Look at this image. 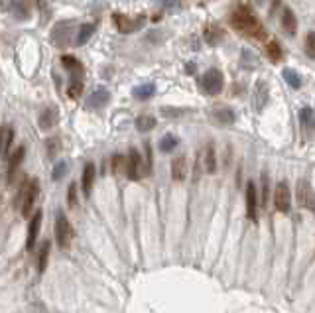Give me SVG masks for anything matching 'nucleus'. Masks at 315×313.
Segmentation results:
<instances>
[{"mask_svg":"<svg viewBox=\"0 0 315 313\" xmlns=\"http://www.w3.org/2000/svg\"><path fill=\"white\" fill-rule=\"evenodd\" d=\"M230 26L239 34H242V36H248V38H254V39L266 38L264 26L260 24V20L256 18V14L252 12V8L246 6V4H239L235 8V12L230 16Z\"/></svg>","mask_w":315,"mask_h":313,"instance_id":"1","label":"nucleus"},{"mask_svg":"<svg viewBox=\"0 0 315 313\" xmlns=\"http://www.w3.org/2000/svg\"><path fill=\"white\" fill-rule=\"evenodd\" d=\"M38 191H39V181L38 179H28L24 185L20 187V193L16 197V207L22 217H30L34 211V203L38 199Z\"/></svg>","mask_w":315,"mask_h":313,"instance_id":"2","label":"nucleus"},{"mask_svg":"<svg viewBox=\"0 0 315 313\" xmlns=\"http://www.w3.org/2000/svg\"><path fill=\"white\" fill-rule=\"evenodd\" d=\"M146 174H148V170H146V163L142 160L140 152L136 148H130L128 156H126V177L130 181H138Z\"/></svg>","mask_w":315,"mask_h":313,"instance_id":"3","label":"nucleus"},{"mask_svg":"<svg viewBox=\"0 0 315 313\" xmlns=\"http://www.w3.org/2000/svg\"><path fill=\"white\" fill-rule=\"evenodd\" d=\"M199 85L205 91V95L215 97V95H219L223 91V87H225V77H223V73L219 69H209V71L203 73Z\"/></svg>","mask_w":315,"mask_h":313,"instance_id":"4","label":"nucleus"},{"mask_svg":"<svg viewBox=\"0 0 315 313\" xmlns=\"http://www.w3.org/2000/svg\"><path fill=\"white\" fill-rule=\"evenodd\" d=\"M71 238H73V228L69 225L67 217L63 213H57V217H55V240H57V246L61 251H67L69 244H71Z\"/></svg>","mask_w":315,"mask_h":313,"instance_id":"5","label":"nucleus"},{"mask_svg":"<svg viewBox=\"0 0 315 313\" xmlns=\"http://www.w3.org/2000/svg\"><path fill=\"white\" fill-rule=\"evenodd\" d=\"M274 207L280 213H290L291 209V191L286 181H280L274 191Z\"/></svg>","mask_w":315,"mask_h":313,"instance_id":"6","label":"nucleus"},{"mask_svg":"<svg viewBox=\"0 0 315 313\" xmlns=\"http://www.w3.org/2000/svg\"><path fill=\"white\" fill-rule=\"evenodd\" d=\"M244 201H246V217L250 219L252 223H258V191H256V185L248 181L246 183V193H244Z\"/></svg>","mask_w":315,"mask_h":313,"instance_id":"7","label":"nucleus"},{"mask_svg":"<svg viewBox=\"0 0 315 313\" xmlns=\"http://www.w3.org/2000/svg\"><path fill=\"white\" fill-rule=\"evenodd\" d=\"M113 22H114L116 30H118L120 34H130V32L138 30L140 26L144 24V16H140L138 20H130V18H128L126 14L114 12V14H113Z\"/></svg>","mask_w":315,"mask_h":313,"instance_id":"8","label":"nucleus"},{"mask_svg":"<svg viewBox=\"0 0 315 313\" xmlns=\"http://www.w3.org/2000/svg\"><path fill=\"white\" fill-rule=\"evenodd\" d=\"M41 219L44 213L36 211V215L30 219V225H28V237H26V251H34L36 246V238L39 235V228H41Z\"/></svg>","mask_w":315,"mask_h":313,"instance_id":"9","label":"nucleus"},{"mask_svg":"<svg viewBox=\"0 0 315 313\" xmlns=\"http://www.w3.org/2000/svg\"><path fill=\"white\" fill-rule=\"evenodd\" d=\"M71 22H57L55 28L51 30V41L57 48H65L69 44V36H71Z\"/></svg>","mask_w":315,"mask_h":313,"instance_id":"10","label":"nucleus"},{"mask_svg":"<svg viewBox=\"0 0 315 313\" xmlns=\"http://www.w3.org/2000/svg\"><path fill=\"white\" fill-rule=\"evenodd\" d=\"M109 100H111V93H109V89L99 87L89 95L87 107L89 109H93V111H99V109H104V107L109 105Z\"/></svg>","mask_w":315,"mask_h":313,"instance_id":"11","label":"nucleus"},{"mask_svg":"<svg viewBox=\"0 0 315 313\" xmlns=\"http://www.w3.org/2000/svg\"><path fill=\"white\" fill-rule=\"evenodd\" d=\"M197 162L203 163V170H205L207 174H213L215 170H217V154H215V146L211 142L205 144V148H203L201 154H199Z\"/></svg>","mask_w":315,"mask_h":313,"instance_id":"12","label":"nucleus"},{"mask_svg":"<svg viewBox=\"0 0 315 313\" xmlns=\"http://www.w3.org/2000/svg\"><path fill=\"white\" fill-rule=\"evenodd\" d=\"M2 10L10 12L16 20H28L30 18V10L26 8V4L20 2V0H2Z\"/></svg>","mask_w":315,"mask_h":313,"instance_id":"13","label":"nucleus"},{"mask_svg":"<svg viewBox=\"0 0 315 313\" xmlns=\"http://www.w3.org/2000/svg\"><path fill=\"white\" fill-rule=\"evenodd\" d=\"M59 120V113H57V107H46L41 113H39L38 124L41 130H50L53 126L57 124Z\"/></svg>","mask_w":315,"mask_h":313,"instance_id":"14","label":"nucleus"},{"mask_svg":"<svg viewBox=\"0 0 315 313\" xmlns=\"http://www.w3.org/2000/svg\"><path fill=\"white\" fill-rule=\"evenodd\" d=\"M95 177H97V168L95 163L89 162L83 168V176H81V187H83V195L89 197L91 191H93V183H95Z\"/></svg>","mask_w":315,"mask_h":313,"instance_id":"15","label":"nucleus"},{"mask_svg":"<svg viewBox=\"0 0 315 313\" xmlns=\"http://www.w3.org/2000/svg\"><path fill=\"white\" fill-rule=\"evenodd\" d=\"M24 156H26L24 146H20L18 150H14V154L10 156V160H8V183H12L14 179H16V174H18L20 165L24 162Z\"/></svg>","mask_w":315,"mask_h":313,"instance_id":"16","label":"nucleus"},{"mask_svg":"<svg viewBox=\"0 0 315 313\" xmlns=\"http://www.w3.org/2000/svg\"><path fill=\"white\" fill-rule=\"evenodd\" d=\"M61 65L73 75V79H81L83 77V73H85V69H83V63L79 61L77 57H73V55H63L61 57Z\"/></svg>","mask_w":315,"mask_h":313,"instance_id":"17","label":"nucleus"},{"mask_svg":"<svg viewBox=\"0 0 315 313\" xmlns=\"http://www.w3.org/2000/svg\"><path fill=\"white\" fill-rule=\"evenodd\" d=\"M12 140H14V128L10 124L2 126V130H0V160L6 158V154H8L10 146H12Z\"/></svg>","mask_w":315,"mask_h":313,"instance_id":"18","label":"nucleus"},{"mask_svg":"<svg viewBox=\"0 0 315 313\" xmlns=\"http://www.w3.org/2000/svg\"><path fill=\"white\" fill-rule=\"evenodd\" d=\"M172 177L176 181H183L187 177V160L185 156H177L172 160Z\"/></svg>","mask_w":315,"mask_h":313,"instance_id":"19","label":"nucleus"},{"mask_svg":"<svg viewBox=\"0 0 315 313\" xmlns=\"http://www.w3.org/2000/svg\"><path fill=\"white\" fill-rule=\"evenodd\" d=\"M282 28H284V32L288 36H296V32H298V20H296V16L291 12V8H284V12H282Z\"/></svg>","mask_w":315,"mask_h":313,"instance_id":"20","label":"nucleus"},{"mask_svg":"<svg viewBox=\"0 0 315 313\" xmlns=\"http://www.w3.org/2000/svg\"><path fill=\"white\" fill-rule=\"evenodd\" d=\"M213 118L217 124L221 126H227V124H233L235 122V113L227 109V107H217L213 111Z\"/></svg>","mask_w":315,"mask_h":313,"instance_id":"21","label":"nucleus"},{"mask_svg":"<svg viewBox=\"0 0 315 313\" xmlns=\"http://www.w3.org/2000/svg\"><path fill=\"white\" fill-rule=\"evenodd\" d=\"M203 36H205V41L209 44V46H217L221 39H223V36H225V32L219 28L217 24H209L205 26V32H203Z\"/></svg>","mask_w":315,"mask_h":313,"instance_id":"22","label":"nucleus"},{"mask_svg":"<svg viewBox=\"0 0 315 313\" xmlns=\"http://www.w3.org/2000/svg\"><path fill=\"white\" fill-rule=\"evenodd\" d=\"M311 187H309V181L307 179H300L298 181V203H300V207L303 209H307L309 207V197H311Z\"/></svg>","mask_w":315,"mask_h":313,"instance_id":"23","label":"nucleus"},{"mask_svg":"<svg viewBox=\"0 0 315 313\" xmlns=\"http://www.w3.org/2000/svg\"><path fill=\"white\" fill-rule=\"evenodd\" d=\"M50 254H51V242L50 240H44L41 246H39L38 252V272L44 274L46 268H48V260H50Z\"/></svg>","mask_w":315,"mask_h":313,"instance_id":"24","label":"nucleus"},{"mask_svg":"<svg viewBox=\"0 0 315 313\" xmlns=\"http://www.w3.org/2000/svg\"><path fill=\"white\" fill-rule=\"evenodd\" d=\"M95 30H97V24L93 22V24H83L79 28V32H77V38H75V44L77 46H85L91 36L95 34Z\"/></svg>","mask_w":315,"mask_h":313,"instance_id":"25","label":"nucleus"},{"mask_svg":"<svg viewBox=\"0 0 315 313\" xmlns=\"http://www.w3.org/2000/svg\"><path fill=\"white\" fill-rule=\"evenodd\" d=\"M156 93V85L154 83H144V85H138V87L132 91V95L136 97L138 100H148L154 97Z\"/></svg>","mask_w":315,"mask_h":313,"instance_id":"26","label":"nucleus"},{"mask_svg":"<svg viewBox=\"0 0 315 313\" xmlns=\"http://www.w3.org/2000/svg\"><path fill=\"white\" fill-rule=\"evenodd\" d=\"M266 55H268V59L270 61H274V63H278L280 59H282V48H280V44L278 41H268V46H266Z\"/></svg>","mask_w":315,"mask_h":313,"instance_id":"27","label":"nucleus"},{"mask_svg":"<svg viewBox=\"0 0 315 313\" xmlns=\"http://www.w3.org/2000/svg\"><path fill=\"white\" fill-rule=\"evenodd\" d=\"M154 126H156V118L152 114H140L138 118H136V128H138L140 132H148Z\"/></svg>","mask_w":315,"mask_h":313,"instance_id":"28","label":"nucleus"},{"mask_svg":"<svg viewBox=\"0 0 315 313\" xmlns=\"http://www.w3.org/2000/svg\"><path fill=\"white\" fill-rule=\"evenodd\" d=\"M266 97H268V85L266 83H258L256 85V111H262V107L266 105Z\"/></svg>","mask_w":315,"mask_h":313,"instance_id":"29","label":"nucleus"},{"mask_svg":"<svg viewBox=\"0 0 315 313\" xmlns=\"http://www.w3.org/2000/svg\"><path fill=\"white\" fill-rule=\"evenodd\" d=\"M284 79H286V83L290 85L291 89H300L302 87V77L298 71H293V69H284Z\"/></svg>","mask_w":315,"mask_h":313,"instance_id":"30","label":"nucleus"},{"mask_svg":"<svg viewBox=\"0 0 315 313\" xmlns=\"http://www.w3.org/2000/svg\"><path fill=\"white\" fill-rule=\"evenodd\" d=\"M177 144H179V140H177V136H174V134H165L162 140H160V150L162 152H172L177 148Z\"/></svg>","mask_w":315,"mask_h":313,"instance_id":"31","label":"nucleus"},{"mask_svg":"<svg viewBox=\"0 0 315 313\" xmlns=\"http://www.w3.org/2000/svg\"><path fill=\"white\" fill-rule=\"evenodd\" d=\"M300 118H302V122L305 128H315V113L309 109V107H305L302 109V113H300Z\"/></svg>","mask_w":315,"mask_h":313,"instance_id":"32","label":"nucleus"},{"mask_svg":"<svg viewBox=\"0 0 315 313\" xmlns=\"http://www.w3.org/2000/svg\"><path fill=\"white\" fill-rule=\"evenodd\" d=\"M67 93H69V97H71V99H79V97H81V93H83V79H71Z\"/></svg>","mask_w":315,"mask_h":313,"instance_id":"33","label":"nucleus"},{"mask_svg":"<svg viewBox=\"0 0 315 313\" xmlns=\"http://www.w3.org/2000/svg\"><path fill=\"white\" fill-rule=\"evenodd\" d=\"M113 174L114 176H118V174H126V158L124 156L116 154V156L113 158Z\"/></svg>","mask_w":315,"mask_h":313,"instance_id":"34","label":"nucleus"},{"mask_svg":"<svg viewBox=\"0 0 315 313\" xmlns=\"http://www.w3.org/2000/svg\"><path fill=\"white\" fill-rule=\"evenodd\" d=\"M305 53L315 59V32H309L307 36H305Z\"/></svg>","mask_w":315,"mask_h":313,"instance_id":"35","label":"nucleus"},{"mask_svg":"<svg viewBox=\"0 0 315 313\" xmlns=\"http://www.w3.org/2000/svg\"><path fill=\"white\" fill-rule=\"evenodd\" d=\"M67 207H71V209H75L77 207V185L75 183H71V185H69V191H67Z\"/></svg>","mask_w":315,"mask_h":313,"instance_id":"36","label":"nucleus"},{"mask_svg":"<svg viewBox=\"0 0 315 313\" xmlns=\"http://www.w3.org/2000/svg\"><path fill=\"white\" fill-rule=\"evenodd\" d=\"M65 172H67V162H59L57 165H55V168H53V174H51V176H53V179H55V181H59Z\"/></svg>","mask_w":315,"mask_h":313,"instance_id":"37","label":"nucleus"},{"mask_svg":"<svg viewBox=\"0 0 315 313\" xmlns=\"http://www.w3.org/2000/svg\"><path fill=\"white\" fill-rule=\"evenodd\" d=\"M57 150H59V138H50V140H48V154H50V156H55Z\"/></svg>","mask_w":315,"mask_h":313,"instance_id":"38","label":"nucleus"},{"mask_svg":"<svg viewBox=\"0 0 315 313\" xmlns=\"http://www.w3.org/2000/svg\"><path fill=\"white\" fill-rule=\"evenodd\" d=\"M162 4H164L167 10H177L181 4H179V0H162Z\"/></svg>","mask_w":315,"mask_h":313,"instance_id":"39","label":"nucleus"},{"mask_svg":"<svg viewBox=\"0 0 315 313\" xmlns=\"http://www.w3.org/2000/svg\"><path fill=\"white\" fill-rule=\"evenodd\" d=\"M262 207H266V201H268V177H262Z\"/></svg>","mask_w":315,"mask_h":313,"instance_id":"40","label":"nucleus"},{"mask_svg":"<svg viewBox=\"0 0 315 313\" xmlns=\"http://www.w3.org/2000/svg\"><path fill=\"white\" fill-rule=\"evenodd\" d=\"M181 113H183V111H174V109H167V107L162 109V114H164V116H179Z\"/></svg>","mask_w":315,"mask_h":313,"instance_id":"41","label":"nucleus"},{"mask_svg":"<svg viewBox=\"0 0 315 313\" xmlns=\"http://www.w3.org/2000/svg\"><path fill=\"white\" fill-rule=\"evenodd\" d=\"M195 71V65L193 63H187V73H193Z\"/></svg>","mask_w":315,"mask_h":313,"instance_id":"42","label":"nucleus"}]
</instances>
